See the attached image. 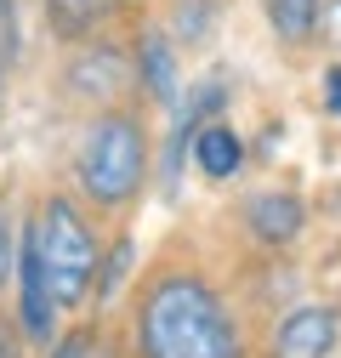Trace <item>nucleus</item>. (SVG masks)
<instances>
[{
	"label": "nucleus",
	"instance_id": "15",
	"mask_svg": "<svg viewBox=\"0 0 341 358\" xmlns=\"http://www.w3.org/2000/svg\"><path fill=\"white\" fill-rule=\"evenodd\" d=\"M0 6H6V0H0Z\"/></svg>",
	"mask_w": 341,
	"mask_h": 358
},
{
	"label": "nucleus",
	"instance_id": "11",
	"mask_svg": "<svg viewBox=\"0 0 341 358\" xmlns=\"http://www.w3.org/2000/svg\"><path fill=\"white\" fill-rule=\"evenodd\" d=\"M0 358H23V341H17L12 319H0Z\"/></svg>",
	"mask_w": 341,
	"mask_h": 358
},
{
	"label": "nucleus",
	"instance_id": "6",
	"mask_svg": "<svg viewBox=\"0 0 341 358\" xmlns=\"http://www.w3.org/2000/svg\"><path fill=\"white\" fill-rule=\"evenodd\" d=\"M250 234L262 239V245H290L296 234H302V205H296L290 194H262V199H250Z\"/></svg>",
	"mask_w": 341,
	"mask_h": 358
},
{
	"label": "nucleus",
	"instance_id": "4",
	"mask_svg": "<svg viewBox=\"0 0 341 358\" xmlns=\"http://www.w3.org/2000/svg\"><path fill=\"white\" fill-rule=\"evenodd\" d=\"M335 336H341L335 307H296L273 336V358H330Z\"/></svg>",
	"mask_w": 341,
	"mask_h": 358
},
{
	"label": "nucleus",
	"instance_id": "12",
	"mask_svg": "<svg viewBox=\"0 0 341 358\" xmlns=\"http://www.w3.org/2000/svg\"><path fill=\"white\" fill-rule=\"evenodd\" d=\"M6 267H12V222L0 210V279H6Z\"/></svg>",
	"mask_w": 341,
	"mask_h": 358
},
{
	"label": "nucleus",
	"instance_id": "8",
	"mask_svg": "<svg viewBox=\"0 0 341 358\" xmlns=\"http://www.w3.org/2000/svg\"><path fill=\"white\" fill-rule=\"evenodd\" d=\"M194 154H199V171L210 176V182L233 176V171H239V159H245V148H239V137H233L228 125H205L199 137H194Z\"/></svg>",
	"mask_w": 341,
	"mask_h": 358
},
{
	"label": "nucleus",
	"instance_id": "1",
	"mask_svg": "<svg viewBox=\"0 0 341 358\" xmlns=\"http://www.w3.org/2000/svg\"><path fill=\"white\" fill-rule=\"evenodd\" d=\"M143 358H239V330L199 279H159L143 301Z\"/></svg>",
	"mask_w": 341,
	"mask_h": 358
},
{
	"label": "nucleus",
	"instance_id": "5",
	"mask_svg": "<svg viewBox=\"0 0 341 358\" xmlns=\"http://www.w3.org/2000/svg\"><path fill=\"white\" fill-rule=\"evenodd\" d=\"M57 330V296L46 285V267H40L34 239H23V336L29 341H52Z\"/></svg>",
	"mask_w": 341,
	"mask_h": 358
},
{
	"label": "nucleus",
	"instance_id": "2",
	"mask_svg": "<svg viewBox=\"0 0 341 358\" xmlns=\"http://www.w3.org/2000/svg\"><path fill=\"white\" fill-rule=\"evenodd\" d=\"M29 239L40 250V267H46V285H52L57 307H80L85 290H92V279H97V239L85 234L80 210L68 199H52L34 216Z\"/></svg>",
	"mask_w": 341,
	"mask_h": 358
},
{
	"label": "nucleus",
	"instance_id": "13",
	"mask_svg": "<svg viewBox=\"0 0 341 358\" xmlns=\"http://www.w3.org/2000/svg\"><path fill=\"white\" fill-rule=\"evenodd\" d=\"M57 358H103V352H97L92 341L80 336V341H63V347H57Z\"/></svg>",
	"mask_w": 341,
	"mask_h": 358
},
{
	"label": "nucleus",
	"instance_id": "9",
	"mask_svg": "<svg viewBox=\"0 0 341 358\" xmlns=\"http://www.w3.org/2000/svg\"><path fill=\"white\" fill-rule=\"evenodd\" d=\"M319 6H324V0H262L268 23H273L284 40H307V34L319 29Z\"/></svg>",
	"mask_w": 341,
	"mask_h": 358
},
{
	"label": "nucleus",
	"instance_id": "7",
	"mask_svg": "<svg viewBox=\"0 0 341 358\" xmlns=\"http://www.w3.org/2000/svg\"><path fill=\"white\" fill-rule=\"evenodd\" d=\"M125 80H131V69H125V57L108 52V46L92 52V57H80L74 74H68L74 92H97V97H119V92H125Z\"/></svg>",
	"mask_w": 341,
	"mask_h": 358
},
{
	"label": "nucleus",
	"instance_id": "3",
	"mask_svg": "<svg viewBox=\"0 0 341 358\" xmlns=\"http://www.w3.org/2000/svg\"><path fill=\"white\" fill-rule=\"evenodd\" d=\"M143 159H148L143 125L131 114H103L92 131H85V143H80V182L92 188V199L119 205V199L137 194Z\"/></svg>",
	"mask_w": 341,
	"mask_h": 358
},
{
	"label": "nucleus",
	"instance_id": "10",
	"mask_svg": "<svg viewBox=\"0 0 341 358\" xmlns=\"http://www.w3.org/2000/svg\"><path fill=\"white\" fill-rule=\"evenodd\" d=\"M137 69H143V80H148V92L159 97V103H170L177 97V69H170V46L154 34V40H143V52H137Z\"/></svg>",
	"mask_w": 341,
	"mask_h": 358
},
{
	"label": "nucleus",
	"instance_id": "14",
	"mask_svg": "<svg viewBox=\"0 0 341 358\" xmlns=\"http://www.w3.org/2000/svg\"><path fill=\"white\" fill-rule=\"evenodd\" d=\"M324 92H330V108H335V114H341V63H335V69H330V74H324Z\"/></svg>",
	"mask_w": 341,
	"mask_h": 358
}]
</instances>
